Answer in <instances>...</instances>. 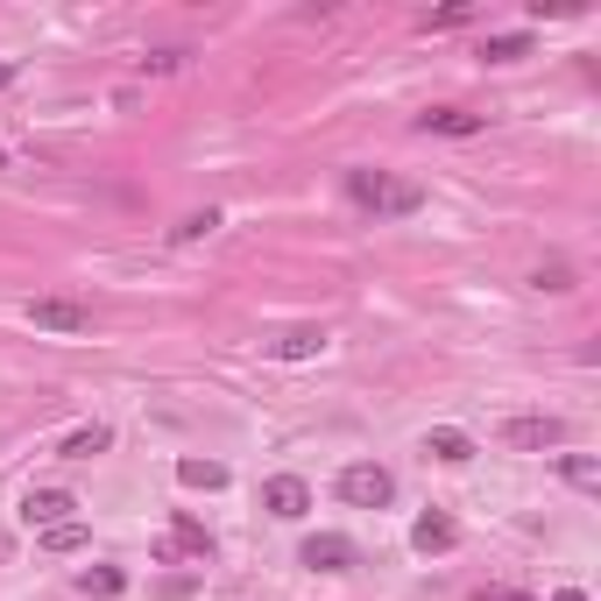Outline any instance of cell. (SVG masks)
I'll use <instances>...</instances> for the list:
<instances>
[{
	"label": "cell",
	"mask_w": 601,
	"mask_h": 601,
	"mask_svg": "<svg viewBox=\"0 0 601 601\" xmlns=\"http://www.w3.org/2000/svg\"><path fill=\"white\" fill-rule=\"evenodd\" d=\"M347 199L368 212H418L424 191L411 178H390V170H347Z\"/></svg>",
	"instance_id": "obj_1"
},
{
	"label": "cell",
	"mask_w": 601,
	"mask_h": 601,
	"mask_svg": "<svg viewBox=\"0 0 601 601\" xmlns=\"http://www.w3.org/2000/svg\"><path fill=\"white\" fill-rule=\"evenodd\" d=\"M510 453H552V445H567V418H552V411H531V418H502V432H495Z\"/></svg>",
	"instance_id": "obj_2"
},
{
	"label": "cell",
	"mask_w": 601,
	"mask_h": 601,
	"mask_svg": "<svg viewBox=\"0 0 601 601\" xmlns=\"http://www.w3.org/2000/svg\"><path fill=\"white\" fill-rule=\"evenodd\" d=\"M340 495L354 502V510H390L397 474H390V468H375V460H354V468L340 474Z\"/></svg>",
	"instance_id": "obj_3"
},
{
	"label": "cell",
	"mask_w": 601,
	"mask_h": 601,
	"mask_svg": "<svg viewBox=\"0 0 601 601\" xmlns=\"http://www.w3.org/2000/svg\"><path fill=\"white\" fill-rule=\"evenodd\" d=\"M29 325L36 333H92V304H79V298H29Z\"/></svg>",
	"instance_id": "obj_4"
},
{
	"label": "cell",
	"mask_w": 601,
	"mask_h": 601,
	"mask_svg": "<svg viewBox=\"0 0 601 601\" xmlns=\"http://www.w3.org/2000/svg\"><path fill=\"white\" fill-rule=\"evenodd\" d=\"M71 510H79V495H71V489H29V495H22V523H29V531L71 523Z\"/></svg>",
	"instance_id": "obj_5"
},
{
	"label": "cell",
	"mask_w": 601,
	"mask_h": 601,
	"mask_svg": "<svg viewBox=\"0 0 601 601\" xmlns=\"http://www.w3.org/2000/svg\"><path fill=\"white\" fill-rule=\"evenodd\" d=\"M262 510L283 517V523H298L304 510H312V489H304L298 474H277V481H262Z\"/></svg>",
	"instance_id": "obj_6"
},
{
	"label": "cell",
	"mask_w": 601,
	"mask_h": 601,
	"mask_svg": "<svg viewBox=\"0 0 601 601\" xmlns=\"http://www.w3.org/2000/svg\"><path fill=\"white\" fill-rule=\"evenodd\" d=\"M298 559H304L312 573H347V567H354V545H347L340 531H319V538H304Z\"/></svg>",
	"instance_id": "obj_7"
},
{
	"label": "cell",
	"mask_w": 601,
	"mask_h": 601,
	"mask_svg": "<svg viewBox=\"0 0 601 601\" xmlns=\"http://www.w3.org/2000/svg\"><path fill=\"white\" fill-rule=\"evenodd\" d=\"M411 545H418L424 559H432V552H453V545H460V523L445 517V510H424V517L411 523Z\"/></svg>",
	"instance_id": "obj_8"
},
{
	"label": "cell",
	"mask_w": 601,
	"mask_h": 601,
	"mask_svg": "<svg viewBox=\"0 0 601 601\" xmlns=\"http://www.w3.org/2000/svg\"><path fill=\"white\" fill-rule=\"evenodd\" d=\"M269 354H277V361H312V354H325V325H290V333L269 340Z\"/></svg>",
	"instance_id": "obj_9"
},
{
	"label": "cell",
	"mask_w": 601,
	"mask_h": 601,
	"mask_svg": "<svg viewBox=\"0 0 601 601\" xmlns=\"http://www.w3.org/2000/svg\"><path fill=\"white\" fill-rule=\"evenodd\" d=\"M170 545H178V559H199V567H206V559H212V531H206L191 510H178V523H170Z\"/></svg>",
	"instance_id": "obj_10"
},
{
	"label": "cell",
	"mask_w": 601,
	"mask_h": 601,
	"mask_svg": "<svg viewBox=\"0 0 601 601\" xmlns=\"http://www.w3.org/2000/svg\"><path fill=\"white\" fill-rule=\"evenodd\" d=\"M424 453L445 460V468H460V460H474V439L460 432V424H432V432H424Z\"/></svg>",
	"instance_id": "obj_11"
},
{
	"label": "cell",
	"mask_w": 601,
	"mask_h": 601,
	"mask_svg": "<svg viewBox=\"0 0 601 601\" xmlns=\"http://www.w3.org/2000/svg\"><path fill=\"white\" fill-rule=\"evenodd\" d=\"M418 128H424V134H481L489 121L468 113V107H432V113H418Z\"/></svg>",
	"instance_id": "obj_12"
},
{
	"label": "cell",
	"mask_w": 601,
	"mask_h": 601,
	"mask_svg": "<svg viewBox=\"0 0 601 601\" xmlns=\"http://www.w3.org/2000/svg\"><path fill=\"white\" fill-rule=\"evenodd\" d=\"M113 432L107 424H79V432H64V445H57V460H92V453H107Z\"/></svg>",
	"instance_id": "obj_13"
},
{
	"label": "cell",
	"mask_w": 601,
	"mask_h": 601,
	"mask_svg": "<svg viewBox=\"0 0 601 601\" xmlns=\"http://www.w3.org/2000/svg\"><path fill=\"white\" fill-rule=\"evenodd\" d=\"M178 481H184V489H227V468H220V460H199V453H191V460H178Z\"/></svg>",
	"instance_id": "obj_14"
},
{
	"label": "cell",
	"mask_w": 601,
	"mask_h": 601,
	"mask_svg": "<svg viewBox=\"0 0 601 601\" xmlns=\"http://www.w3.org/2000/svg\"><path fill=\"white\" fill-rule=\"evenodd\" d=\"M121 588H128V573H113V567H86V573H79V594H86V601H113Z\"/></svg>",
	"instance_id": "obj_15"
},
{
	"label": "cell",
	"mask_w": 601,
	"mask_h": 601,
	"mask_svg": "<svg viewBox=\"0 0 601 601\" xmlns=\"http://www.w3.org/2000/svg\"><path fill=\"white\" fill-rule=\"evenodd\" d=\"M559 474H567V481H573V489H588V495L601 489V468H594V460H588V453H559Z\"/></svg>",
	"instance_id": "obj_16"
},
{
	"label": "cell",
	"mask_w": 601,
	"mask_h": 601,
	"mask_svg": "<svg viewBox=\"0 0 601 601\" xmlns=\"http://www.w3.org/2000/svg\"><path fill=\"white\" fill-rule=\"evenodd\" d=\"M86 545V523L79 517H71V523H50V531H43V552H79Z\"/></svg>",
	"instance_id": "obj_17"
},
{
	"label": "cell",
	"mask_w": 601,
	"mask_h": 601,
	"mask_svg": "<svg viewBox=\"0 0 601 601\" xmlns=\"http://www.w3.org/2000/svg\"><path fill=\"white\" fill-rule=\"evenodd\" d=\"M212 227H220V212H212V206H206V212H184V220L170 227V241H206Z\"/></svg>",
	"instance_id": "obj_18"
},
{
	"label": "cell",
	"mask_w": 601,
	"mask_h": 601,
	"mask_svg": "<svg viewBox=\"0 0 601 601\" xmlns=\"http://www.w3.org/2000/svg\"><path fill=\"white\" fill-rule=\"evenodd\" d=\"M523 50H531V36H489V50H481V57H489V64H517Z\"/></svg>",
	"instance_id": "obj_19"
},
{
	"label": "cell",
	"mask_w": 601,
	"mask_h": 601,
	"mask_svg": "<svg viewBox=\"0 0 601 601\" xmlns=\"http://www.w3.org/2000/svg\"><path fill=\"white\" fill-rule=\"evenodd\" d=\"M460 22H474V8H468V0H460V8H439V14H424L418 29H460Z\"/></svg>",
	"instance_id": "obj_20"
},
{
	"label": "cell",
	"mask_w": 601,
	"mask_h": 601,
	"mask_svg": "<svg viewBox=\"0 0 601 601\" xmlns=\"http://www.w3.org/2000/svg\"><path fill=\"white\" fill-rule=\"evenodd\" d=\"M538 283H545V290H573V269L552 262V269H538Z\"/></svg>",
	"instance_id": "obj_21"
},
{
	"label": "cell",
	"mask_w": 601,
	"mask_h": 601,
	"mask_svg": "<svg viewBox=\"0 0 601 601\" xmlns=\"http://www.w3.org/2000/svg\"><path fill=\"white\" fill-rule=\"evenodd\" d=\"M184 64V50H157V57H142V71H178Z\"/></svg>",
	"instance_id": "obj_22"
},
{
	"label": "cell",
	"mask_w": 601,
	"mask_h": 601,
	"mask_svg": "<svg viewBox=\"0 0 601 601\" xmlns=\"http://www.w3.org/2000/svg\"><path fill=\"white\" fill-rule=\"evenodd\" d=\"M474 601H531V594H523V588H481Z\"/></svg>",
	"instance_id": "obj_23"
},
{
	"label": "cell",
	"mask_w": 601,
	"mask_h": 601,
	"mask_svg": "<svg viewBox=\"0 0 601 601\" xmlns=\"http://www.w3.org/2000/svg\"><path fill=\"white\" fill-rule=\"evenodd\" d=\"M552 601H588V594H580V588H559V594H552Z\"/></svg>",
	"instance_id": "obj_24"
},
{
	"label": "cell",
	"mask_w": 601,
	"mask_h": 601,
	"mask_svg": "<svg viewBox=\"0 0 601 601\" xmlns=\"http://www.w3.org/2000/svg\"><path fill=\"white\" fill-rule=\"evenodd\" d=\"M0 86H14V64H8V57H0Z\"/></svg>",
	"instance_id": "obj_25"
}]
</instances>
